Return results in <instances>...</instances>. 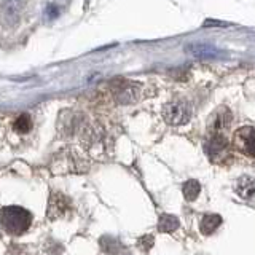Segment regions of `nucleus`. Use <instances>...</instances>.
<instances>
[{
	"label": "nucleus",
	"mask_w": 255,
	"mask_h": 255,
	"mask_svg": "<svg viewBox=\"0 0 255 255\" xmlns=\"http://www.w3.org/2000/svg\"><path fill=\"white\" fill-rule=\"evenodd\" d=\"M32 215L24 207L10 206L0 211V225L10 235H21L31 227Z\"/></svg>",
	"instance_id": "nucleus-1"
},
{
	"label": "nucleus",
	"mask_w": 255,
	"mask_h": 255,
	"mask_svg": "<svg viewBox=\"0 0 255 255\" xmlns=\"http://www.w3.org/2000/svg\"><path fill=\"white\" fill-rule=\"evenodd\" d=\"M204 152L215 164H223L231 160V150L225 134H209L204 142Z\"/></svg>",
	"instance_id": "nucleus-2"
},
{
	"label": "nucleus",
	"mask_w": 255,
	"mask_h": 255,
	"mask_svg": "<svg viewBox=\"0 0 255 255\" xmlns=\"http://www.w3.org/2000/svg\"><path fill=\"white\" fill-rule=\"evenodd\" d=\"M191 117V107L185 101H172L163 107V118L164 122L172 126L185 125Z\"/></svg>",
	"instance_id": "nucleus-3"
},
{
	"label": "nucleus",
	"mask_w": 255,
	"mask_h": 255,
	"mask_svg": "<svg viewBox=\"0 0 255 255\" xmlns=\"http://www.w3.org/2000/svg\"><path fill=\"white\" fill-rule=\"evenodd\" d=\"M233 144L241 153L249 158H255V128H239L233 136Z\"/></svg>",
	"instance_id": "nucleus-4"
},
{
	"label": "nucleus",
	"mask_w": 255,
	"mask_h": 255,
	"mask_svg": "<svg viewBox=\"0 0 255 255\" xmlns=\"http://www.w3.org/2000/svg\"><path fill=\"white\" fill-rule=\"evenodd\" d=\"M70 207H72V202L69 198L64 196L63 193H55V194H51V198H50V206H48L47 215L51 220L61 219V217H64L70 211Z\"/></svg>",
	"instance_id": "nucleus-5"
},
{
	"label": "nucleus",
	"mask_w": 255,
	"mask_h": 255,
	"mask_svg": "<svg viewBox=\"0 0 255 255\" xmlns=\"http://www.w3.org/2000/svg\"><path fill=\"white\" fill-rule=\"evenodd\" d=\"M24 5H26V0H5L0 11H2L3 21L6 24H11V26L18 24Z\"/></svg>",
	"instance_id": "nucleus-6"
},
{
	"label": "nucleus",
	"mask_w": 255,
	"mask_h": 255,
	"mask_svg": "<svg viewBox=\"0 0 255 255\" xmlns=\"http://www.w3.org/2000/svg\"><path fill=\"white\" fill-rule=\"evenodd\" d=\"M140 94V86L136 83H129V81H125V83L117 88L115 91V101L122 106H128V104H132L139 99Z\"/></svg>",
	"instance_id": "nucleus-7"
},
{
	"label": "nucleus",
	"mask_w": 255,
	"mask_h": 255,
	"mask_svg": "<svg viewBox=\"0 0 255 255\" xmlns=\"http://www.w3.org/2000/svg\"><path fill=\"white\" fill-rule=\"evenodd\" d=\"M231 125V114L227 109H220L215 112L211 123H209V134H223Z\"/></svg>",
	"instance_id": "nucleus-8"
},
{
	"label": "nucleus",
	"mask_w": 255,
	"mask_h": 255,
	"mask_svg": "<svg viewBox=\"0 0 255 255\" xmlns=\"http://www.w3.org/2000/svg\"><path fill=\"white\" fill-rule=\"evenodd\" d=\"M189 50V53L196 56V58H201V59H211V58H219L222 53L220 50H217L211 45H202V43H193V45H189L187 47Z\"/></svg>",
	"instance_id": "nucleus-9"
},
{
	"label": "nucleus",
	"mask_w": 255,
	"mask_h": 255,
	"mask_svg": "<svg viewBox=\"0 0 255 255\" xmlns=\"http://www.w3.org/2000/svg\"><path fill=\"white\" fill-rule=\"evenodd\" d=\"M236 193L243 199H251L252 196H255V179L249 176L239 177L236 182Z\"/></svg>",
	"instance_id": "nucleus-10"
},
{
	"label": "nucleus",
	"mask_w": 255,
	"mask_h": 255,
	"mask_svg": "<svg viewBox=\"0 0 255 255\" xmlns=\"http://www.w3.org/2000/svg\"><path fill=\"white\" fill-rule=\"evenodd\" d=\"M222 225V217L217 214H206L202 215L199 222V230L202 235H212L214 231Z\"/></svg>",
	"instance_id": "nucleus-11"
},
{
	"label": "nucleus",
	"mask_w": 255,
	"mask_h": 255,
	"mask_svg": "<svg viewBox=\"0 0 255 255\" xmlns=\"http://www.w3.org/2000/svg\"><path fill=\"white\" fill-rule=\"evenodd\" d=\"M179 228V219L176 215L163 214L158 220V231L160 233H172L174 230Z\"/></svg>",
	"instance_id": "nucleus-12"
},
{
	"label": "nucleus",
	"mask_w": 255,
	"mask_h": 255,
	"mask_svg": "<svg viewBox=\"0 0 255 255\" xmlns=\"http://www.w3.org/2000/svg\"><path fill=\"white\" fill-rule=\"evenodd\" d=\"M101 247H102L104 252H107L110 255H118L123 249V246L120 244L115 238H110V236H104L101 239Z\"/></svg>",
	"instance_id": "nucleus-13"
},
{
	"label": "nucleus",
	"mask_w": 255,
	"mask_h": 255,
	"mask_svg": "<svg viewBox=\"0 0 255 255\" xmlns=\"http://www.w3.org/2000/svg\"><path fill=\"white\" fill-rule=\"evenodd\" d=\"M182 191H184V196L187 201H194L201 191V185L196 181H187L182 187Z\"/></svg>",
	"instance_id": "nucleus-14"
},
{
	"label": "nucleus",
	"mask_w": 255,
	"mask_h": 255,
	"mask_svg": "<svg viewBox=\"0 0 255 255\" xmlns=\"http://www.w3.org/2000/svg\"><path fill=\"white\" fill-rule=\"evenodd\" d=\"M32 128V120L31 117H29L27 114H22L16 118V122H14V129H16L18 132H29Z\"/></svg>",
	"instance_id": "nucleus-15"
},
{
	"label": "nucleus",
	"mask_w": 255,
	"mask_h": 255,
	"mask_svg": "<svg viewBox=\"0 0 255 255\" xmlns=\"http://www.w3.org/2000/svg\"><path fill=\"white\" fill-rule=\"evenodd\" d=\"M139 247L144 252H147V251H150L152 249V246H153V236H144V238H140L139 239Z\"/></svg>",
	"instance_id": "nucleus-16"
},
{
	"label": "nucleus",
	"mask_w": 255,
	"mask_h": 255,
	"mask_svg": "<svg viewBox=\"0 0 255 255\" xmlns=\"http://www.w3.org/2000/svg\"><path fill=\"white\" fill-rule=\"evenodd\" d=\"M45 13H47L48 19H55V18H58V14H59V8L56 5H48V8L45 10Z\"/></svg>",
	"instance_id": "nucleus-17"
}]
</instances>
